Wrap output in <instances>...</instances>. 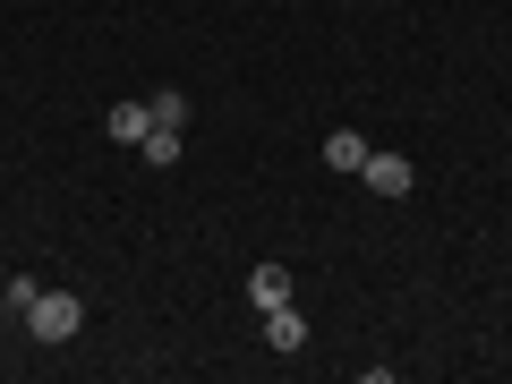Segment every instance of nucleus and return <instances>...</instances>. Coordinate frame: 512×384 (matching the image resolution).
Returning <instances> with one entry per match:
<instances>
[{
  "label": "nucleus",
  "instance_id": "nucleus-1",
  "mask_svg": "<svg viewBox=\"0 0 512 384\" xmlns=\"http://www.w3.org/2000/svg\"><path fill=\"white\" fill-rule=\"evenodd\" d=\"M26 333H35V342H77V333H86V299L77 291H43L35 308H26Z\"/></svg>",
  "mask_w": 512,
  "mask_h": 384
},
{
  "label": "nucleus",
  "instance_id": "nucleus-2",
  "mask_svg": "<svg viewBox=\"0 0 512 384\" xmlns=\"http://www.w3.org/2000/svg\"><path fill=\"white\" fill-rule=\"evenodd\" d=\"M359 180L376 188V197H410V180H419V171H410L402 154H367V163H359Z\"/></svg>",
  "mask_w": 512,
  "mask_h": 384
},
{
  "label": "nucleus",
  "instance_id": "nucleus-3",
  "mask_svg": "<svg viewBox=\"0 0 512 384\" xmlns=\"http://www.w3.org/2000/svg\"><path fill=\"white\" fill-rule=\"evenodd\" d=\"M111 146H128V154H137V146H146V128H154V103H111Z\"/></svg>",
  "mask_w": 512,
  "mask_h": 384
},
{
  "label": "nucleus",
  "instance_id": "nucleus-4",
  "mask_svg": "<svg viewBox=\"0 0 512 384\" xmlns=\"http://www.w3.org/2000/svg\"><path fill=\"white\" fill-rule=\"evenodd\" d=\"M265 350H282V359L308 350V316H299V308H265Z\"/></svg>",
  "mask_w": 512,
  "mask_h": 384
},
{
  "label": "nucleus",
  "instance_id": "nucleus-5",
  "mask_svg": "<svg viewBox=\"0 0 512 384\" xmlns=\"http://www.w3.org/2000/svg\"><path fill=\"white\" fill-rule=\"evenodd\" d=\"M248 299H256V316H265V308H291V265H256Z\"/></svg>",
  "mask_w": 512,
  "mask_h": 384
},
{
  "label": "nucleus",
  "instance_id": "nucleus-6",
  "mask_svg": "<svg viewBox=\"0 0 512 384\" xmlns=\"http://www.w3.org/2000/svg\"><path fill=\"white\" fill-rule=\"evenodd\" d=\"M325 163L333 171H359L367 163V137H359V128H333V137H325Z\"/></svg>",
  "mask_w": 512,
  "mask_h": 384
},
{
  "label": "nucleus",
  "instance_id": "nucleus-7",
  "mask_svg": "<svg viewBox=\"0 0 512 384\" xmlns=\"http://www.w3.org/2000/svg\"><path fill=\"white\" fill-rule=\"evenodd\" d=\"M137 154H146L154 171H171V163H180V128H163V120H154V128H146V146H137Z\"/></svg>",
  "mask_w": 512,
  "mask_h": 384
},
{
  "label": "nucleus",
  "instance_id": "nucleus-8",
  "mask_svg": "<svg viewBox=\"0 0 512 384\" xmlns=\"http://www.w3.org/2000/svg\"><path fill=\"white\" fill-rule=\"evenodd\" d=\"M35 299H43V282H35V274H18V282H9V291H0V308H9V316H18V325H26V308H35Z\"/></svg>",
  "mask_w": 512,
  "mask_h": 384
},
{
  "label": "nucleus",
  "instance_id": "nucleus-9",
  "mask_svg": "<svg viewBox=\"0 0 512 384\" xmlns=\"http://www.w3.org/2000/svg\"><path fill=\"white\" fill-rule=\"evenodd\" d=\"M146 103H154V120H163V128H188V94H180V86H163V94H146Z\"/></svg>",
  "mask_w": 512,
  "mask_h": 384
}]
</instances>
